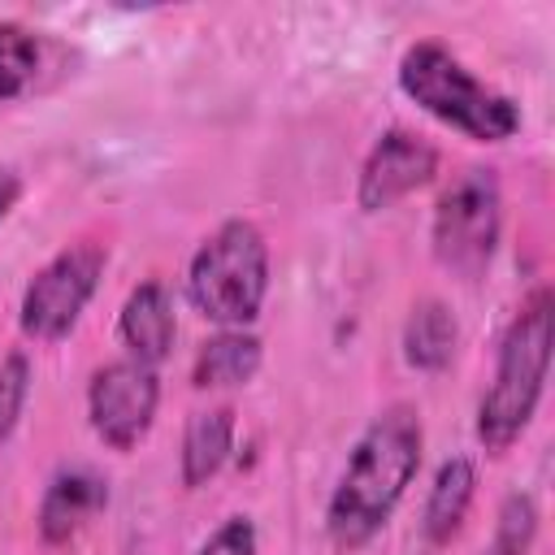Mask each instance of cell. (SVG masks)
Segmentation results:
<instances>
[{
  "label": "cell",
  "instance_id": "2",
  "mask_svg": "<svg viewBox=\"0 0 555 555\" xmlns=\"http://www.w3.org/2000/svg\"><path fill=\"white\" fill-rule=\"evenodd\" d=\"M551 343H555V295L551 286H533L499 338L494 377L477 403V442L490 455H503L529 429L546 390Z\"/></svg>",
  "mask_w": 555,
  "mask_h": 555
},
{
  "label": "cell",
  "instance_id": "15",
  "mask_svg": "<svg viewBox=\"0 0 555 555\" xmlns=\"http://www.w3.org/2000/svg\"><path fill=\"white\" fill-rule=\"evenodd\" d=\"M39 69V39L22 22H0V104L17 100Z\"/></svg>",
  "mask_w": 555,
  "mask_h": 555
},
{
  "label": "cell",
  "instance_id": "9",
  "mask_svg": "<svg viewBox=\"0 0 555 555\" xmlns=\"http://www.w3.org/2000/svg\"><path fill=\"white\" fill-rule=\"evenodd\" d=\"M108 507V481L91 468H61L48 477L35 512V529L48 546L74 542Z\"/></svg>",
  "mask_w": 555,
  "mask_h": 555
},
{
  "label": "cell",
  "instance_id": "19",
  "mask_svg": "<svg viewBox=\"0 0 555 555\" xmlns=\"http://www.w3.org/2000/svg\"><path fill=\"white\" fill-rule=\"evenodd\" d=\"M17 199H22V173L13 165H0V221L17 208Z\"/></svg>",
  "mask_w": 555,
  "mask_h": 555
},
{
  "label": "cell",
  "instance_id": "11",
  "mask_svg": "<svg viewBox=\"0 0 555 555\" xmlns=\"http://www.w3.org/2000/svg\"><path fill=\"white\" fill-rule=\"evenodd\" d=\"M234 451V408L230 403H212L186 416L182 425V451H178V477L186 490L208 486L225 460Z\"/></svg>",
  "mask_w": 555,
  "mask_h": 555
},
{
  "label": "cell",
  "instance_id": "10",
  "mask_svg": "<svg viewBox=\"0 0 555 555\" xmlns=\"http://www.w3.org/2000/svg\"><path fill=\"white\" fill-rule=\"evenodd\" d=\"M117 338H121V347H126L130 360L152 364V369L173 351L178 312H173V295H169L165 282L147 278V282H139L126 295V304L117 312Z\"/></svg>",
  "mask_w": 555,
  "mask_h": 555
},
{
  "label": "cell",
  "instance_id": "3",
  "mask_svg": "<svg viewBox=\"0 0 555 555\" xmlns=\"http://www.w3.org/2000/svg\"><path fill=\"white\" fill-rule=\"evenodd\" d=\"M399 91L473 143H503L520 130V104L481 82L447 43L416 39L399 56Z\"/></svg>",
  "mask_w": 555,
  "mask_h": 555
},
{
  "label": "cell",
  "instance_id": "18",
  "mask_svg": "<svg viewBox=\"0 0 555 555\" xmlns=\"http://www.w3.org/2000/svg\"><path fill=\"white\" fill-rule=\"evenodd\" d=\"M199 555H260V533L251 516H225L199 546Z\"/></svg>",
  "mask_w": 555,
  "mask_h": 555
},
{
  "label": "cell",
  "instance_id": "16",
  "mask_svg": "<svg viewBox=\"0 0 555 555\" xmlns=\"http://www.w3.org/2000/svg\"><path fill=\"white\" fill-rule=\"evenodd\" d=\"M533 538H538V503L525 490H512L499 503V520H494V538L486 555H529Z\"/></svg>",
  "mask_w": 555,
  "mask_h": 555
},
{
  "label": "cell",
  "instance_id": "13",
  "mask_svg": "<svg viewBox=\"0 0 555 555\" xmlns=\"http://www.w3.org/2000/svg\"><path fill=\"white\" fill-rule=\"evenodd\" d=\"M264 364V343L251 330H217L212 338L199 343L195 364H191V386L195 390H230L247 386Z\"/></svg>",
  "mask_w": 555,
  "mask_h": 555
},
{
  "label": "cell",
  "instance_id": "4",
  "mask_svg": "<svg viewBox=\"0 0 555 555\" xmlns=\"http://www.w3.org/2000/svg\"><path fill=\"white\" fill-rule=\"evenodd\" d=\"M269 295V243L247 217L221 221L186 260V299L217 330H247Z\"/></svg>",
  "mask_w": 555,
  "mask_h": 555
},
{
  "label": "cell",
  "instance_id": "5",
  "mask_svg": "<svg viewBox=\"0 0 555 555\" xmlns=\"http://www.w3.org/2000/svg\"><path fill=\"white\" fill-rule=\"evenodd\" d=\"M499 234H503V191L494 169L473 165L455 173L434 204V221H429L434 260L447 273L473 282L490 269L499 251Z\"/></svg>",
  "mask_w": 555,
  "mask_h": 555
},
{
  "label": "cell",
  "instance_id": "7",
  "mask_svg": "<svg viewBox=\"0 0 555 555\" xmlns=\"http://www.w3.org/2000/svg\"><path fill=\"white\" fill-rule=\"evenodd\" d=\"M160 408V377L130 356L108 360L87 382V421L108 451H134Z\"/></svg>",
  "mask_w": 555,
  "mask_h": 555
},
{
  "label": "cell",
  "instance_id": "14",
  "mask_svg": "<svg viewBox=\"0 0 555 555\" xmlns=\"http://www.w3.org/2000/svg\"><path fill=\"white\" fill-rule=\"evenodd\" d=\"M403 360L416 369V373H442L451 360H455V347H460V321L455 312L425 295L412 304L408 321H403Z\"/></svg>",
  "mask_w": 555,
  "mask_h": 555
},
{
  "label": "cell",
  "instance_id": "8",
  "mask_svg": "<svg viewBox=\"0 0 555 555\" xmlns=\"http://www.w3.org/2000/svg\"><path fill=\"white\" fill-rule=\"evenodd\" d=\"M438 147L408 130V126H390L373 139V147L364 152L360 160V173H356V204L360 212H386L395 208L399 199H408L412 191L429 186L434 173H438Z\"/></svg>",
  "mask_w": 555,
  "mask_h": 555
},
{
  "label": "cell",
  "instance_id": "1",
  "mask_svg": "<svg viewBox=\"0 0 555 555\" xmlns=\"http://www.w3.org/2000/svg\"><path fill=\"white\" fill-rule=\"evenodd\" d=\"M421 455L425 425L412 403H390L360 429L325 503V533L338 551H360L386 529L421 473Z\"/></svg>",
  "mask_w": 555,
  "mask_h": 555
},
{
  "label": "cell",
  "instance_id": "12",
  "mask_svg": "<svg viewBox=\"0 0 555 555\" xmlns=\"http://www.w3.org/2000/svg\"><path fill=\"white\" fill-rule=\"evenodd\" d=\"M473 494H477V464L468 455L442 460L434 481H429L425 507H421V533H425L429 546H447L464 529Z\"/></svg>",
  "mask_w": 555,
  "mask_h": 555
},
{
  "label": "cell",
  "instance_id": "17",
  "mask_svg": "<svg viewBox=\"0 0 555 555\" xmlns=\"http://www.w3.org/2000/svg\"><path fill=\"white\" fill-rule=\"evenodd\" d=\"M26 399H30V360L26 351H9L0 360V447L13 438L26 412Z\"/></svg>",
  "mask_w": 555,
  "mask_h": 555
},
{
  "label": "cell",
  "instance_id": "6",
  "mask_svg": "<svg viewBox=\"0 0 555 555\" xmlns=\"http://www.w3.org/2000/svg\"><path fill=\"white\" fill-rule=\"evenodd\" d=\"M108 247L100 243H69L48 264L35 269L17 299V330L30 343H61L78 330L87 304L95 299V286L104 278Z\"/></svg>",
  "mask_w": 555,
  "mask_h": 555
}]
</instances>
